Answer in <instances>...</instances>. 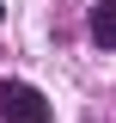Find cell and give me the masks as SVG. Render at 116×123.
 <instances>
[{
    "instance_id": "3",
    "label": "cell",
    "mask_w": 116,
    "mask_h": 123,
    "mask_svg": "<svg viewBox=\"0 0 116 123\" xmlns=\"http://www.w3.org/2000/svg\"><path fill=\"white\" fill-rule=\"evenodd\" d=\"M0 18H6V6H0Z\"/></svg>"
},
{
    "instance_id": "1",
    "label": "cell",
    "mask_w": 116,
    "mask_h": 123,
    "mask_svg": "<svg viewBox=\"0 0 116 123\" xmlns=\"http://www.w3.org/2000/svg\"><path fill=\"white\" fill-rule=\"evenodd\" d=\"M49 98L25 80H0V123H49Z\"/></svg>"
},
{
    "instance_id": "2",
    "label": "cell",
    "mask_w": 116,
    "mask_h": 123,
    "mask_svg": "<svg viewBox=\"0 0 116 123\" xmlns=\"http://www.w3.org/2000/svg\"><path fill=\"white\" fill-rule=\"evenodd\" d=\"M92 37H98L104 49H116V0H98V6H92Z\"/></svg>"
}]
</instances>
